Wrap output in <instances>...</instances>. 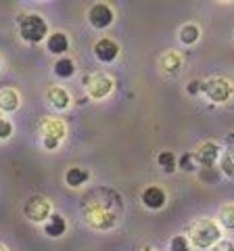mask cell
<instances>
[{
    "label": "cell",
    "mask_w": 234,
    "mask_h": 251,
    "mask_svg": "<svg viewBox=\"0 0 234 251\" xmlns=\"http://www.w3.org/2000/svg\"><path fill=\"white\" fill-rule=\"evenodd\" d=\"M84 218L92 228L109 230L119 222V216L123 211L121 197L111 188H94L82 199Z\"/></svg>",
    "instance_id": "6da1fadb"
},
{
    "label": "cell",
    "mask_w": 234,
    "mask_h": 251,
    "mask_svg": "<svg viewBox=\"0 0 234 251\" xmlns=\"http://www.w3.org/2000/svg\"><path fill=\"white\" fill-rule=\"evenodd\" d=\"M220 228L217 224L211 222V220H197L188 226V237L192 241L194 247L199 249H207V247H213L217 241H220Z\"/></svg>",
    "instance_id": "7a4b0ae2"
},
{
    "label": "cell",
    "mask_w": 234,
    "mask_h": 251,
    "mask_svg": "<svg viewBox=\"0 0 234 251\" xmlns=\"http://www.w3.org/2000/svg\"><path fill=\"white\" fill-rule=\"evenodd\" d=\"M19 34L25 42H42L46 34H48V25H46V21L40 17V15H23L19 19Z\"/></svg>",
    "instance_id": "3957f363"
},
{
    "label": "cell",
    "mask_w": 234,
    "mask_h": 251,
    "mask_svg": "<svg viewBox=\"0 0 234 251\" xmlns=\"http://www.w3.org/2000/svg\"><path fill=\"white\" fill-rule=\"evenodd\" d=\"M232 90H234L232 84L228 80H224V77H211V80H207V82H201V92L205 94L209 100H213V103L228 100Z\"/></svg>",
    "instance_id": "277c9868"
},
{
    "label": "cell",
    "mask_w": 234,
    "mask_h": 251,
    "mask_svg": "<svg viewBox=\"0 0 234 251\" xmlns=\"http://www.w3.org/2000/svg\"><path fill=\"white\" fill-rule=\"evenodd\" d=\"M84 84H86V88H88L90 99H96V100L105 99L107 94L113 90V80L107 74H94V75L86 77Z\"/></svg>",
    "instance_id": "5b68a950"
},
{
    "label": "cell",
    "mask_w": 234,
    "mask_h": 251,
    "mask_svg": "<svg viewBox=\"0 0 234 251\" xmlns=\"http://www.w3.org/2000/svg\"><path fill=\"white\" fill-rule=\"evenodd\" d=\"M23 214L32 222H44L50 216V203L44 197H32L25 203V207H23Z\"/></svg>",
    "instance_id": "8992f818"
},
{
    "label": "cell",
    "mask_w": 234,
    "mask_h": 251,
    "mask_svg": "<svg viewBox=\"0 0 234 251\" xmlns=\"http://www.w3.org/2000/svg\"><path fill=\"white\" fill-rule=\"evenodd\" d=\"M88 21H90V25L96 27V29L109 27L113 23V11H111V6L105 4V2L92 4L90 11H88Z\"/></svg>",
    "instance_id": "52a82bcc"
},
{
    "label": "cell",
    "mask_w": 234,
    "mask_h": 251,
    "mask_svg": "<svg viewBox=\"0 0 234 251\" xmlns=\"http://www.w3.org/2000/svg\"><path fill=\"white\" fill-rule=\"evenodd\" d=\"M117 54H119V46H117V42H113L111 38H100L94 44V57L100 63H111L117 59Z\"/></svg>",
    "instance_id": "ba28073f"
},
{
    "label": "cell",
    "mask_w": 234,
    "mask_h": 251,
    "mask_svg": "<svg viewBox=\"0 0 234 251\" xmlns=\"http://www.w3.org/2000/svg\"><path fill=\"white\" fill-rule=\"evenodd\" d=\"M217 155H220V147L215 143H205L194 153V161H197V166H201V168H213L217 161Z\"/></svg>",
    "instance_id": "9c48e42d"
},
{
    "label": "cell",
    "mask_w": 234,
    "mask_h": 251,
    "mask_svg": "<svg viewBox=\"0 0 234 251\" xmlns=\"http://www.w3.org/2000/svg\"><path fill=\"white\" fill-rule=\"evenodd\" d=\"M165 193H163V188L159 186H149V188H144L142 191V203L149 209H161L163 205H165Z\"/></svg>",
    "instance_id": "30bf717a"
},
{
    "label": "cell",
    "mask_w": 234,
    "mask_h": 251,
    "mask_svg": "<svg viewBox=\"0 0 234 251\" xmlns=\"http://www.w3.org/2000/svg\"><path fill=\"white\" fill-rule=\"evenodd\" d=\"M67 230V224H65V220H63V216H59V214H50L48 216V220H46V224H44V232L48 234V237H52V239H57V237H61Z\"/></svg>",
    "instance_id": "8fae6325"
},
{
    "label": "cell",
    "mask_w": 234,
    "mask_h": 251,
    "mask_svg": "<svg viewBox=\"0 0 234 251\" xmlns=\"http://www.w3.org/2000/svg\"><path fill=\"white\" fill-rule=\"evenodd\" d=\"M46 46H48V50L52 54H63L69 49V38L63 34V31H54V34H50Z\"/></svg>",
    "instance_id": "7c38bea8"
},
{
    "label": "cell",
    "mask_w": 234,
    "mask_h": 251,
    "mask_svg": "<svg viewBox=\"0 0 234 251\" xmlns=\"http://www.w3.org/2000/svg\"><path fill=\"white\" fill-rule=\"evenodd\" d=\"M19 107V94L15 92L13 88H4L0 90V111L11 113Z\"/></svg>",
    "instance_id": "4fadbf2b"
},
{
    "label": "cell",
    "mask_w": 234,
    "mask_h": 251,
    "mask_svg": "<svg viewBox=\"0 0 234 251\" xmlns=\"http://www.w3.org/2000/svg\"><path fill=\"white\" fill-rule=\"evenodd\" d=\"M40 130H42L44 136H50V138H57V140H61L65 136V126L59 120H44Z\"/></svg>",
    "instance_id": "5bb4252c"
},
{
    "label": "cell",
    "mask_w": 234,
    "mask_h": 251,
    "mask_svg": "<svg viewBox=\"0 0 234 251\" xmlns=\"http://www.w3.org/2000/svg\"><path fill=\"white\" fill-rule=\"evenodd\" d=\"M88 178H90V172L86 170V168H69L67 174H65V182H67L69 186L77 188V186H82Z\"/></svg>",
    "instance_id": "9a60e30c"
},
{
    "label": "cell",
    "mask_w": 234,
    "mask_h": 251,
    "mask_svg": "<svg viewBox=\"0 0 234 251\" xmlns=\"http://www.w3.org/2000/svg\"><path fill=\"white\" fill-rule=\"evenodd\" d=\"M48 100H50V105L52 107H57V109H67L69 107V94L63 90V88H59V86H52V88L48 90Z\"/></svg>",
    "instance_id": "2e32d148"
},
{
    "label": "cell",
    "mask_w": 234,
    "mask_h": 251,
    "mask_svg": "<svg viewBox=\"0 0 234 251\" xmlns=\"http://www.w3.org/2000/svg\"><path fill=\"white\" fill-rule=\"evenodd\" d=\"M54 74H57L59 77H71L75 74V65H73V61L71 59H59L57 63H54Z\"/></svg>",
    "instance_id": "e0dca14e"
},
{
    "label": "cell",
    "mask_w": 234,
    "mask_h": 251,
    "mask_svg": "<svg viewBox=\"0 0 234 251\" xmlns=\"http://www.w3.org/2000/svg\"><path fill=\"white\" fill-rule=\"evenodd\" d=\"M157 163H159V168L163 172H167V174H169V172L176 170V155L171 151H161L157 155Z\"/></svg>",
    "instance_id": "ac0fdd59"
},
{
    "label": "cell",
    "mask_w": 234,
    "mask_h": 251,
    "mask_svg": "<svg viewBox=\"0 0 234 251\" xmlns=\"http://www.w3.org/2000/svg\"><path fill=\"white\" fill-rule=\"evenodd\" d=\"M199 36H201V31H199L197 25H192V23H188V25H184L180 29V40L184 44H194L199 40Z\"/></svg>",
    "instance_id": "d6986e66"
},
{
    "label": "cell",
    "mask_w": 234,
    "mask_h": 251,
    "mask_svg": "<svg viewBox=\"0 0 234 251\" xmlns=\"http://www.w3.org/2000/svg\"><path fill=\"white\" fill-rule=\"evenodd\" d=\"M220 224L224 228L234 230V205H226L220 211Z\"/></svg>",
    "instance_id": "ffe728a7"
},
{
    "label": "cell",
    "mask_w": 234,
    "mask_h": 251,
    "mask_svg": "<svg viewBox=\"0 0 234 251\" xmlns=\"http://www.w3.org/2000/svg\"><path fill=\"white\" fill-rule=\"evenodd\" d=\"M161 65L165 67L167 74H176L178 69H180V57H178V54H174V52H167L165 57H163Z\"/></svg>",
    "instance_id": "44dd1931"
},
{
    "label": "cell",
    "mask_w": 234,
    "mask_h": 251,
    "mask_svg": "<svg viewBox=\"0 0 234 251\" xmlns=\"http://www.w3.org/2000/svg\"><path fill=\"white\" fill-rule=\"evenodd\" d=\"M169 251H190V245H188V239L184 234H176L174 239L169 243Z\"/></svg>",
    "instance_id": "7402d4cb"
},
{
    "label": "cell",
    "mask_w": 234,
    "mask_h": 251,
    "mask_svg": "<svg viewBox=\"0 0 234 251\" xmlns=\"http://www.w3.org/2000/svg\"><path fill=\"white\" fill-rule=\"evenodd\" d=\"M222 168L228 176H234V149H228V151H226L224 159H222Z\"/></svg>",
    "instance_id": "603a6c76"
},
{
    "label": "cell",
    "mask_w": 234,
    "mask_h": 251,
    "mask_svg": "<svg viewBox=\"0 0 234 251\" xmlns=\"http://www.w3.org/2000/svg\"><path fill=\"white\" fill-rule=\"evenodd\" d=\"M180 170L184 172H194L197 170V161H194V153H184L180 159Z\"/></svg>",
    "instance_id": "cb8c5ba5"
},
{
    "label": "cell",
    "mask_w": 234,
    "mask_h": 251,
    "mask_svg": "<svg viewBox=\"0 0 234 251\" xmlns=\"http://www.w3.org/2000/svg\"><path fill=\"white\" fill-rule=\"evenodd\" d=\"M217 170L215 168H201V180L203 182H207V184H211V182H215L217 180Z\"/></svg>",
    "instance_id": "d4e9b609"
},
{
    "label": "cell",
    "mask_w": 234,
    "mask_h": 251,
    "mask_svg": "<svg viewBox=\"0 0 234 251\" xmlns=\"http://www.w3.org/2000/svg\"><path fill=\"white\" fill-rule=\"evenodd\" d=\"M13 134V124L9 120H4L2 115H0V140H4V138H9Z\"/></svg>",
    "instance_id": "484cf974"
},
{
    "label": "cell",
    "mask_w": 234,
    "mask_h": 251,
    "mask_svg": "<svg viewBox=\"0 0 234 251\" xmlns=\"http://www.w3.org/2000/svg\"><path fill=\"white\" fill-rule=\"evenodd\" d=\"M213 251H234V243H230V241H217L213 245Z\"/></svg>",
    "instance_id": "4316f807"
},
{
    "label": "cell",
    "mask_w": 234,
    "mask_h": 251,
    "mask_svg": "<svg viewBox=\"0 0 234 251\" xmlns=\"http://www.w3.org/2000/svg\"><path fill=\"white\" fill-rule=\"evenodd\" d=\"M44 147L48 149V151H52V149L59 147V140L57 138H50V136H44Z\"/></svg>",
    "instance_id": "83f0119b"
},
{
    "label": "cell",
    "mask_w": 234,
    "mask_h": 251,
    "mask_svg": "<svg viewBox=\"0 0 234 251\" xmlns=\"http://www.w3.org/2000/svg\"><path fill=\"white\" fill-rule=\"evenodd\" d=\"M188 92H190V94H197V92H201V82H197V80L190 82V84H188Z\"/></svg>",
    "instance_id": "f1b7e54d"
},
{
    "label": "cell",
    "mask_w": 234,
    "mask_h": 251,
    "mask_svg": "<svg viewBox=\"0 0 234 251\" xmlns=\"http://www.w3.org/2000/svg\"><path fill=\"white\" fill-rule=\"evenodd\" d=\"M0 251H9V249H6L4 245H0Z\"/></svg>",
    "instance_id": "f546056e"
},
{
    "label": "cell",
    "mask_w": 234,
    "mask_h": 251,
    "mask_svg": "<svg viewBox=\"0 0 234 251\" xmlns=\"http://www.w3.org/2000/svg\"><path fill=\"white\" fill-rule=\"evenodd\" d=\"M144 251H153V249H149V247H146V249H144Z\"/></svg>",
    "instance_id": "4dcf8cb0"
}]
</instances>
